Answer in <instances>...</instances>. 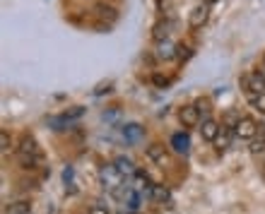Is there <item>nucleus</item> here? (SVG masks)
Instances as JSON below:
<instances>
[{
    "mask_svg": "<svg viewBox=\"0 0 265 214\" xmlns=\"http://www.w3.org/2000/svg\"><path fill=\"white\" fill-rule=\"evenodd\" d=\"M17 159H20L22 169H39L44 164V154L31 135H22V142L17 147Z\"/></svg>",
    "mask_w": 265,
    "mask_h": 214,
    "instance_id": "1",
    "label": "nucleus"
},
{
    "mask_svg": "<svg viewBox=\"0 0 265 214\" xmlns=\"http://www.w3.org/2000/svg\"><path fill=\"white\" fill-rule=\"evenodd\" d=\"M241 87L246 89L248 96L253 94H265V72H246L241 77Z\"/></svg>",
    "mask_w": 265,
    "mask_h": 214,
    "instance_id": "2",
    "label": "nucleus"
},
{
    "mask_svg": "<svg viewBox=\"0 0 265 214\" xmlns=\"http://www.w3.org/2000/svg\"><path fill=\"white\" fill-rule=\"evenodd\" d=\"M258 123L253 121L251 116H241V121L236 123L234 128V137H239V140H243V142H248V140H253L256 135H258Z\"/></svg>",
    "mask_w": 265,
    "mask_h": 214,
    "instance_id": "3",
    "label": "nucleus"
},
{
    "mask_svg": "<svg viewBox=\"0 0 265 214\" xmlns=\"http://www.w3.org/2000/svg\"><path fill=\"white\" fill-rule=\"evenodd\" d=\"M99 178H101V185L106 188V190H116L118 185H120V181H123V176L118 173V169L114 166V164H106V166H101V171H99Z\"/></svg>",
    "mask_w": 265,
    "mask_h": 214,
    "instance_id": "4",
    "label": "nucleus"
},
{
    "mask_svg": "<svg viewBox=\"0 0 265 214\" xmlns=\"http://www.w3.org/2000/svg\"><path fill=\"white\" fill-rule=\"evenodd\" d=\"M207 20H210V5H207V2H198V5L191 10V15H188L191 29H200Z\"/></svg>",
    "mask_w": 265,
    "mask_h": 214,
    "instance_id": "5",
    "label": "nucleus"
},
{
    "mask_svg": "<svg viewBox=\"0 0 265 214\" xmlns=\"http://www.w3.org/2000/svg\"><path fill=\"white\" fill-rule=\"evenodd\" d=\"M178 121L183 123V128H195V125L200 123V111L195 108V104L183 106V108L178 111Z\"/></svg>",
    "mask_w": 265,
    "mask_h": 214,
    "instance_id": "6",
    "label": "nucleus"
},
{
    "mask_svg": "<svg viewBox=\"0 0 265 214\" xmlns=\"http://www.w3.org/2000/svg\"><path fill=\"white\" fill-rule=\"evenodd\" d=\"M145 156H147L152 164L162 166V169H164V166H167V161H169V159H167V152H164V147H162V145H157V142H152L147 150H145Z\"/></svg>",
    "mask_w": 265,
    "mask_h": 214,
    "instance_id": "7",
    "label": "nucleus"
},
{
    "mask_svg": "<svg viewBox=\"0 0 265 214\" xmlns=\"http://www.w3.org/2000/svg\"><path fill=\"white\" fill-rule=\"evenodd\" d=\"M219 123L212 121V118H203V128H200V135H203V140L207 142H215L217 140V135H219Z\"/></svg>",
    "mask_w": 265,
    "mask_h": 214,
    "instance_id": "8",
    "label": "nucleus"
},
{
    "mask_svg": "<svg viewBox=\"0 0 265 214\" xmlns=\"http://www.w3.org/2000/svg\"><path fill=\"white\" fill-rule=\"evenodd\" d=\"M176 51H178V46H174L169 39H167V41H157V58H159V61H171V58H176Z\"/></svg>",
    "mask_w": 265,
    "mask_h": 214,
    "instance_id": "9",
    "label": "nucleus"
},
{
    "mask_svg": "<svg viewBox=\"0 0 265 214\" xmlns=\"http://www.w3.org/2000/svg\"><path fill=\"white\" fill-rule=\"evenodd\" d=\"M248 152L253 154V156H261L265 154V125L258 130V135L251 140V147H248Z\"/></svg>",
    "mask_w": 265,
    "mask_h": 214,
    "instance_id": "10",
    "label": "nucleus"
},
{
    "mask_svg": "<svg viewBox=\"0 0 265 214\" xmlns=\"http://www.w3.org/2000/svg\"><path fill=\"white\" fill-rule=\"evenodd\" d=\"M232 137H234V130L227 128V125H222V128H219V135H217V140H215L217 150H227V147L232 145Z\"/></svg>",
    "mask_w": 265,
    "mask_h": 214,
    "instance_id": "11",
    "label": "nucleus"
},
{
    "mask_svg": "<svg viewBox=\"0 0 265 214\" xmlns=\"http://www.w3.org/2000/svg\"><path fill=\"white\" fill-rule=\"evenodd\" d=\"M114 166L118 169V173L120 176H135V166H133V161L128 159V156H116V161H114Z\"/></svg>",
    "mask_w": 265,
    "mask_h": 214,
    "instance_id": "12",
    "label": "nucleus"
},
{
    "mask_svg": "<svg viewBox=\"0 0 265 214\" xmlns=\"http://www.w3.org/2000/svg\"><path fill=\"white\" fill-rule=\"evenodd\" d=\"M171 147H174V152H178V154H188V147H191L188 135H186V132H176V135H171Z\"/></svg>",
    "mask_w": 265,
    "mask_h": 214,
    "instance_id": "13",
    "label": "nucleus"
},
{
    "mask_svg": "<svg viewBox=\"0 0 265 214\" xmlns=\"http://www.w3.org/2000/svg\"><path fill=\"white\" fill-rule=\"evenodd\" d=\"M169 29H171V22H159V24H154V31H152L154 41H167V39H169Z\"/></svg>",
    "mask_w": 265,
    "mask_h": 214,
    "instance_id": "14",
    "label": "nucleus"
},
{
    "mask_svg": "<svg viewBox=\"0 0 265 214\" xmlns=\"http://www.w3.org/2000/svg\"><path fill=\"white\" fill-rule=\"evenodd\" d=\"M5 214H31V205L24 202V200H17V202H12V205L7 207Z\"/></svg>",
    "mask_w": 265,
    "mask_h": 214,
    "instance_id": "15",
    "label": "nucleus"
},
{
    "mask_svg": "<svg viewBox=\"0 0 265 214\" xmlns=\"http://www.w3.org/2000/svg\"><path fill=\"white\" fill-rule=\"evenodd\" d=\"M140 135H143V128H140V125H135V123H130V125H125V128H123V137H125L128 142H135Z\"/></svg>",
    "mask_w": 265,
    "mask_h": 214,
    "instance_id": "16",
    "label": "nucleus"
},
{
    "mask_svg": "<svg viewBox=\"0 0 265 214\" xmlns=\"http://www.w3.org/2000/svg\"><path fill=\"white\" fill-rule=\"evenodd\" d=\"M149 190H152V197L154 200H169V188H164V185H149Z\"/></svg>",
    "mask_w": 265,
    "mask_h": 214,
    "instance_id": "17",
    "label": "nucleus"
},
{
    "mask_svg": "<svg viewBox=\"0 0 265 214\" xmlns=\"http://www.w3.org/2000/svg\"><path fill=\"white\" fill-rule=\"evenodd\" d=\"M248 101L253 104V108H258L261 113H265V94H253V96H248Z\"/></svg>",
    "mask_w": 265,
    "mask_h": 214,
    "instance_id": "18",
    "label": "nucleus"
},
{
    "mask_svg": "<svg viewBox=\"0 0 265 214\" xmlns=\"http://www.w3.org/2000/svg\"><path fill=\"white\" fill-rule=\"evenodd\" d=\"M82 113H85V108H82V106H75V108L65 111V113H63V118H65V121L70 123V121H77V118H80Z\"/></svg>",
    "mask_w": 265,
    "mask_h": 214,
    "instance_id": "19",
    "label": "nucleus"
},
{
    "mask_svg": "<svg viewBox=\"0 0 265 214\" xmlns=\"http://www.w3.org/2000/svg\"><path fill=\"white\" fill-rule=\"evenodd\" d=\"M96 12H99L101 17H106V15H109L111 20H116V10H114L111 5H96Z\"/></svg>",
    "mask_w": 265,
    "mask_h": 214,
    "instance_id": "20",
    "label": "nucleus"
},
{
    "mask_svg": "<svg viewBox=\"0 0 265 214\" xmlns=\"http://www.w3.org/2000/svg\"><path fill=\"white\" fill-rule=\"evenodd\" d=\"M195 108H198L205 118H210V116H207V113H210V101H207V99H198V101H195Z\"/></svg>",
    "mask_w": 265,
    "mask_h": 214,
    "instance_id": "21",
    "label": "nucleus"
},
{
    "mask_svg": "<svg viewBox=\"0 0 265 214\" xmlns=\"http://www.w3.org/2000/svg\"><path fill=\"white\" fill-rule=\"evenodd\" d=\"M193 56V51L188 48V46H178V51H176V58L178 61H188Z\"/></svg>",
    "mask_w": 265,
    "mask_h": 214,
    "instance_id": "22",
    "label": "nucleus"
},
{
    "mask_svg": "<svg viewBox=\"0 0 265 214\" xmlns=\"http://www.w3.org/2000/svg\"><path fill=\"white\" fill-rule=\"evenodd\" d=\"M152 82H154L157 87H167L171 80H169V77H164V75H159V72H154V75H152Z\"/></svg>",
    "mask_w": 265,
    "mask_h": 214,
    "instance_id": "23",
    "label": "nucleus"
},
{
    "mask_svg": "<svg viewBox=\"0 0 265 214\" xmlns=\"http://www.w3.org/2000/svg\"><path fill=\"white\" fill-rule=\"evenodd\" d=\"M0 150H2V152H7V150H10V135H7V130H2V132H0Z\"/></svg>",
    "mask_w": 265,
    "mask_h": 214,
    "instance_id": "24",
    "label": "nucleus"
},
{
    "mask_svg": "<svg viewBox=\"0 0 265 214\" xmlns=\"http://www.w3.org/2000/svg\"><path fill=\"white\" fill-rule=\"evenodd\" d=\"M111 92V82H101V85H96V89H94V94L96 96H101V94Z\"/></svg>",
    "mask_w": 265,
    "mask_h": 214,
    "instance_id": "25",
    "label": "nucleus"
},
{
    "mask_svg": "<svg viewBox=\"0 0 265 214\" xmlns=\"http://www.w3.org/2000/svg\"><path fill=\"white\" fill-rule=\"evenodd\" d=\"M87 214H111V212H109L106 207H101V205H92Z\"/></svg>",
    "mask_w": 265,
    "mask_h": 214,
    "instance_id": "26",
    "label": "nucleus"
},
{
    "mask_svg": "<svg viewBox=\"0 0 265 214\" xmlns=\"http://www.w3.org/2000/svg\"><path fill=\"white\" fill-rule=\"evenodd\" d=\"M207 5H215V2H219V0H205Z\"/></svg>",
    "mask_w": 265,
    "mask_h": 214,
    "instance_id": "27",
    "label": "nucleus"
},
{
    "mask_svg": "<svg viewBox=\"0 0 265 214\" xmlns=\"http://www.w3.org/2000/svg\"><path fill=\"white\" fill-rule=\"evenodd\" d=\"M164 2H167V0H157V5H159V7H162V5H164Z\"/></svg>",
    "mask_w": 265,
    "mask_h": 214,
    "instance_id": "28",
    "label": "nucleus"
},
{
    "mask_svg": "<svg viewBox=\"0 0 265 214\" xmlns=\"http://www.w3.org/2000/svg\"><path fill=\"white\" fill-rule=\"evenodd\" d=\"M263 72H265V56H263Z\"/></svg>",
    "mask_w": 265,
    "mask_h": 214,
    "instance_id": "29",
    "label": "nucleus"
},
{
    "mask_svg": "<svg viewBox=\"0 0 265 214\" xmlns=\"http://www.w3.org/2000/svg\"><path fill=\"white\" fill-rule=\"evenodd\" d=\"M263 166H265V164H263Z\"/></svg>",
    "mask_w": 265,
    "mask_h": 214,
    "instance_id": "30",
    "label": "nucleus"
}]
</instances>
